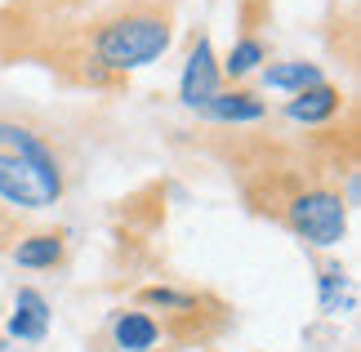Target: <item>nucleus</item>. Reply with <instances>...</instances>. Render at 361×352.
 <instances>
[{
    "instance_id": "obj_13",
    "label": "nucleus",
    "mask_w": 361,
    "mask_h": 352,
    "mask_svg": "<svg viewBox=\"0 0 361 352\" xmlns=\"http://www.w3.org/2000/svg\"><path fill=\"white\" fill-rule=\"evenodd\" d=\"M0 152L5 157H54L45 134H36L32 125H18V121H0Z\"/></svg>"
},
{
    "instance_id": "obj_12",
    "label": "nucleus",
    "mask_w": 361,
    "mask_h": 352,
    "mask_svg": "<svg viewBox=\"0 0 361 352\" xmlns=\"http://www.w3.org/2000/svg\"><path fill=\"white\" fill-rule=\"evenodd\" d=\"M259 63H268V45H263L255 32H245L237 45L228 49V59L219 63V72H224L228 80H245L250 72H259Z\"/></svg>"
},
{
    "instance_id": "obj_8",
    "label": "nucleus",
    "mask_w": 361,
    "mask_h": 352,
    "mask_svg": "<svg viewBox=\"0 0 361 352\" xmlns=\"http://www.w3.org/2000/svg\"><path fill=\"white\" fill-rule=\"evenodd\" d=\"M13 263L27 272H54L67 263V236L63 232H27L13 245Z\"/></svg>"
},
{
    "instance_id": "obj_4",
    "label": "nucleus",
    "mask_w": 361,
    "mask_h": 352,
    "mask_svg": "<svg viewBox=\"0 0 361 352\" xmlns=\"http://www.w3.org/2000/svg\"><path fill=\"white\" fill-rule=\"evenodd\" d=\"M152 348H174L165 339V321L147 308H116L94 352H152Z\"/></svg>"
},
{
    "instance_id": "obj_6",
    "label": "nucleus",
    "mask_w": 361,
    "mask_h": 352,
    "mask_svg": "<svg viewBox=\"0 0 361 352\" xmlns=\"http://www.w3.org/2000/svg\"><path fill=\"white\" fill-rule=\"evenodd\" d=\"M201 116L214 121V125H255V121L268 116V103H263L255 90H219L210 103L201 107Z\"/></svg>"
},
{
    "instance_id": "obj_1",
    "label": "nucleus",
    "mask_w": 361,
    "mask_h": 352,
    "mask_svg": "<svg viewBox=\"0 0 361 352\" xmlns=\"http://www.w3.org/2000/svg\"><path fill=\"white\" fill-rule=\"evenodd\" d=\"M241 196L255 214H268L308 245H339L348 236V196L303 165H250Z\"/></svg>"
},
{
    "instance_id": "obj_7",
    "label": "nucleus",
    "mask_w": 361,
    "mask_h": 352,
    "mask_svg": "<svg viewBox=\"0 0 361 352\" xmlns=\"http://www.w3.org/2000/svg\"><path fill=\"white\" fill-rule=\"evenodd\" d=\"M339 111H343V94H339V85H330V80L290 94V103H286V116L299 121V125H326V121H335Z\"/></svg>"
},
{
    "instance_id": "obj_10",
    "label": "nucleus",
    "mask_w": 361,
    "mask_h": 352,
    "mask_svg": "<svg viewBox=\"0 0 361 352\" xmlns=\"http://www.w3.org/2000/svg\"><path fill=\"white\" fill-rule=\"evenodd\" d=\"M138 308H147V312H165V317H178V312H201V308H210L219 299L210 294H197V290H178V286H143L134 294Z\"/></svg>"
},
{
    "instance_id": "obj_5",
    "label": "nucleus",
    "mask_w": 361,
    "mask_h": 352,
    "mask_svg": "<svg viewBox=\"0 0 361 352\" xmlns=\"http://www.w3.org/2000/svg\"><path fill=\"white\" fill-rule=\"evenodd\" d=\"M219 85H224V72H219V59H214L210 36L201 32L197 40H192V54H188V63H183V76H178V103L201 111L219 94Z\"/></svg>"
},
{
    "instance_id": "obj_14",
    "label": "nucleus",
    "mask_w": 361,
    "mask_h": 352,
    "mask_svg": "<svg viewBox=\"0 0 361 352\" xmlns=\"http://www.w3.org/2000/svg\"><path fill=\"white\" fill-rule=\"evenodd\" d=\"M339 303L348 308V272L339 263H326L322 267V312H339Z\"/></svg>"
},
{
    "instance_id": "obj_2",
    "label": "nucleus",
    "mask_w": 361,
    "mask_h": 352,
    "mask_svg": "<svg viewBox=\"0 0 361 352\" xmlns=\"http://www.w3.org/2000/svg\"><path fill=\"white\" fill-rule=\"evenodd\" d=\"M174 40V23L170 9L147 5V0H134V5H121L112 13H103L99 23H90L80 32L76 49H85L90 59H99L112 76L138 72V67L157 63Z\"/></svg>"
},
{
    "instance_id": "obj_3",
    "label": "nucleus",
    "mask_w": 361,
    "mask_h": 352,
    "mask_svg": "<svg viewBox=\"0 0 361 352\" xmlns=\"http://www.w3.org/2000/svg\"><path fill=\"white\" fill-rule=\"evenodd\" d=\"M63 165L59 157H5L0 152V201L13 210H49L63 201Z\"/></svg>"
},
{
    "instance_id": "obj_11",
    "label": "nucleus",
    "mask_w": 361,
    "mask_h": 352,
    "mask_svg": "<svg viewBox=\"0 0 361 352\" xmlns=\"http://www.w3.org/2000/svg\"><path fill=\"white\" fill-rule=\"evenodd\" d=\"M322 67L317 63H303V59H290V63H272L263 67V90H281V94H299L308 85H322Z\"/></svg>"
},
{
    "instance_id": "obj_9",
    "label": "nucleus",
    "mask_w": 361,
    "mask_h": 352,
    "mask_svg": "<svg viewBox=\"0 0 361 352\" xmlns=\"http://www.w3.org/2000/svg\"><path fill=\"white\" fill-rule=\"evenodd\" d=\"M45 330H49V303H45V294L32 290V286H23L18 294H13L9 334H13V339H23V344H40V339H45Z\"/></svg>"
},
{
    "instance_id": "obj_15",
    "label": "nucleus",
    "mask_w": 361,
    "mask_h": 352,
    "mask_svg": "<svg viewBox=\"0 0 361 352\" xmlns=\"http://www.w3.org/2000/svg\"><path fill=\"white\" fill-rule=\"evenodd\" d=\"M152 352H183V348H152Z\"/></svg>"
}]
</instances>
